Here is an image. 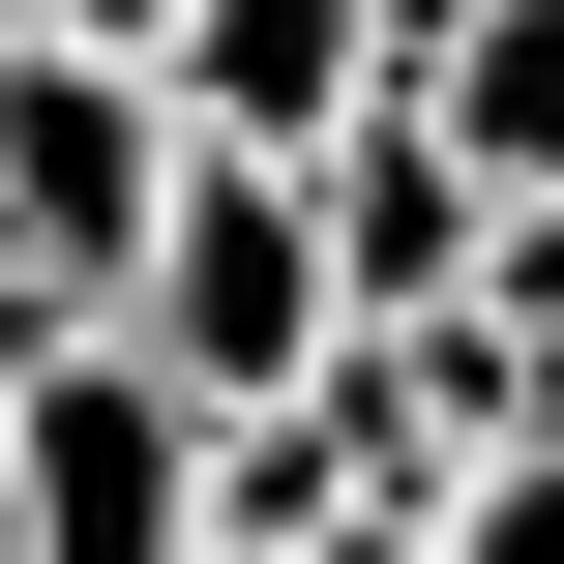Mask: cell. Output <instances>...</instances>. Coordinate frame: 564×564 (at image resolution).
Here are the masks:
<instances>
[{
  "label": "cell",
  "mask_w": 564,
  "mask_h": 564,
  "mask_svg": "<svg viewBox=\"0 0 564 564\" xmlns=\"http://www.w3.org/2000/svg\"><path fill=\"white\" fill-rule=\"evenodd\" d=\"M416 149H446L476 208H564V0H476V30L416 59Z\"/></svg>",
  "instance_id": "6"
},
{
  "label": "cell",
  "mask_w": 564,
  "mask_h": 564,
  "mask_svg": "<svg viewBox=\"0 0 564 564\" xmlns=\"http://www.w3.org/2000/svg\"><path fill=\"white\" fill-rule=\"evenodd\" d=\"M0 59H30V0H0Z\"/></svg>",
  "instance_id": "11"
},
{
  "label": "cell",
  "mask_w": 564,
  "mask_h": 564,
  "mask_svg": "<svg viewBox=\"0 0 564 564\" xmlns=\"http://www.w3.org/2000/svg\"><path fill=\"white\" fill-rule=\"evenodd\" d=\"M297 208H327V297H357V327H446V297H476V238H506V208H476V178L416 149V89H387V119H357V149L297 178Z\"/></svg>",
  "instance_id": "5"
},
{
  "label": "cell",
  "mask_w": 564,
  "mask_h": 564,
  "mask_svg": "<svg viewBox=\"0 0 564 564\" xmlns=\"http://www.w3.org/2000/svg\"><path fill=\"white\" fill-rule=\"evenodd\" d=\"M297 564H446V535H387V506H357V535H297Z\"/></svg>",
  "instance_id": "10"
},
{
  "label": "cell",
  "mask_w": 564,
  "mask_h": 564,
  "mask_svg": "<svg viewBox=\"0 0 564 564\" xmlns=\"http://www.w3.org/2000/svg\"><path fill=\"white\" fill-rule=\"evenodd\" d=\"M119 357H149L208 446H268V416L357 357V297H327V208H297V178H208V149H178V208H149V268H119Z\"/></svg>",
  "instance_id": "1"
},
{
  "label": "cell",
  "mask_w": 564,
  "mask_h": 564,
  "mask_svg": "<svg viewBox=\"0 0 564 564\" xmlns=\"http://www.w3.org/2000/svg\"><path fill=\"white\" fill-rule=\"evenodd\" d=\"M149 30H178V0H30V59H149Z\"/></svg>",
  "instance_id": "8"
},
{
  "label": "cell",
  "mask_w": 564,
  "mask_h": 564,
  "mask_svg": "<svg viewBox=\"0 0 564 564\" xmlns=\"http://www.w3.org/2000/svg\"><path fill=\"white\" fill-rule=\"evenodd\" d=\"M208 416L119 357V327H59L30 387H0V564H208Z\"/></svg>",
  "instance_id": "3"
},
{
  "label": "cell",
  "mask_w": 564,
  "mask_h": 564,
  "mask_svg": "<svg viewBox=\"0 0 564 564\" xmlns=\"http://www.w3.org/2000/svg\"><path fill=\"white\" fill-rule=\"evenodd\" d=\"M149 208H178V119H149V59H0V357L119 327Z\"/></svg>",
  "instance_id": "2"
},
{
  "label": "cell",
  "mask_w": 564,
  "mask_h": 564,
  "mask_svg": "<svg viewBox=\"0 0 564 564\" xmlns=\"http://www.w3.org/2000/svg\"><path fill=\"white\" fill-rule=\"evenodd\" d=\"M357 30H387V89H416V59H446V30H476V0H357Z\"/></svg>",
  "instance_id": "9"
},
{
  "label": "cell",
  "mask_w": 564,
  "mask_h": 564,
  "mask_svg": "<svg viewBox=\"0 0 564 564\" xmlns=\"http://www.w3.org/2000/svg\"><path fill=\"white\" fill-rule=\"evenodd\" d=\"M446 564H564V416L506 446V476H476V506H446Z\"/></svg>",
  "instance_id": "7"
},
{
  "label": "cell",
  "mask_w": 564,
  "mask_h": 564,
  "mask_svg": "<svg viewBox=\"0 0 564 564\" xmlns=\"http://www.w3.org/2000/svg\"><path fill=\"white\" fill-rule=\"evenodd\" d=\"M149 119H178L208 178H327V149L387 119V30H357V0H178V30H149Z\"/></svg>",
  "instance_id": "4"
}]
</instances>
